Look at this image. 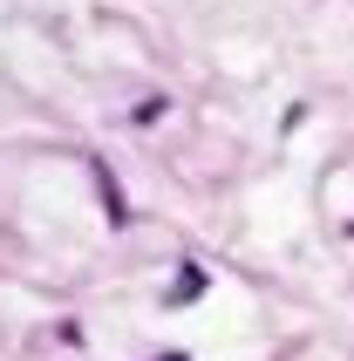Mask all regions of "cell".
Here are the masks:
<instances>
[{
  "mask_svg": "<svg viewBox=\"0 0 354 361\" xmlns=\"http://www.w3.org/2000/svg\"><path fill=\"white\" fill-rule=\"evenodd\" d=\"M197 286H205V273H197V266H184V273H177V286L164 293V300H171V307H184V300H197Z\"/></svg>",
  "mask_w": 354,
  "mask_h": 361,
  "instance_id": "obj_1",
  "label": "cell"
},
{
  "mask_svg": "<svg viewBox=\"0 0 354 361\" xmlns=\"http://www.w3.org/2000/svg\"><path fill=\"white\" fill-rule=\"evenodd\" d=\"M164 361H184V355H164Z\"/></svg>",
  "mask_w": 354,
  "mask_h": 361,
  "instance_id": "obj_2",
  "label": "cell"
}]
</instances>
